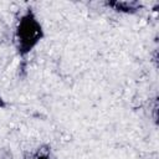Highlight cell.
I'll use <instances>...</instances> for the list:
<instances>
[{"instance_id":"cell-1","label":"cell","mask_w":159,"mask_h":159,"mask_svg":"<svg viewBox=\"0 0 159 159\" xmlns=\"http://www.w3.org/2000/svg\"><path fill=\"white\" fill-rule=\"evenodd\" d=\"M42 29L40 22L32 15V12H27L24 15L17 25L16 30V41L17 47L21 53H27L32 50V47L41 40Z\"/></svg>"},{"instance_id":"cell-2","label":"cell","mask_w":159,"mask_h":159,"mask_svg":"<svg viewBox=\"0 0 159 159\" xmlns=\"http://www.w3.org/2000/svg\"><path fill=\"white\" fill-rule=\"evenodd\" d=\"M36 159H48V157H46V155H41V157H37Z\"/></svg>"},{"instance_id":"cell-3","label":"cell","mask_w":159,"mask_h":159,"mask_svg":"<svg viewBox=\"0 0 159 159\" xmlns=\"http://www.w3.org/2000/svg\"><path fill=\"white\" fill-rule=\"evenodd\" d=\"M0 104H1V98H0Z\"/></svg>"}]
</instances>
